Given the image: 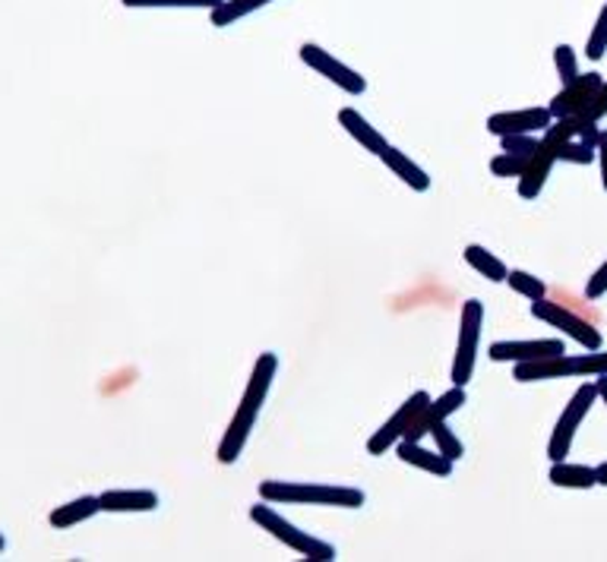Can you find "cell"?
I'll return each instance as SVG.
<instances>
[{
	"label": "cell",
	"mask_w": 607,
	"mask_h": 562,
	"mask_svg": "<svg viewBox=\"0 0 607 562\" xmlns=\"http://www.w3.org/2000/svg\"><path fill=\"white\" fill-rule=\"evenodd\" d=\"M570 136H573V121H554V124L544 130L542 143H538L535 156L529 161V171L519 178V196H522V199L542 196L544 184H547V178H550V171H554V164H557V152H560V146H563Z\"/></svg>",
	"instance_id": "6"
},
{
	"label": "cell",
	"mask_w": 607,
	"mask_h": 562,
	"mask_svg": "<svg viewBox=\"0 0 607 562\" xmlns=\"http://www.w3.org/2000/svg\"><path fill=\"white\" fill-rule=\"evenodd\" d=\"M251 522L259 525L266 534H272L279 543H286L291 547L294 553H301L304 560H317V562H332L336 560V547L329 543V540H320V537H314V534L301 532L298 525H291L288 518H282L276 509H272V502H256L251 505Z\"/></svg>",
	"instance_id": "3"
},
{
	"label": "cell",
	"mask_w": 607,
	"mask_h": 562,
	"mask_svg": "<svg viewBox=\"0 0 607 562\" xmlns=\"http://www.w3.org/2000/svg\"><path fill=\"white\" fill-rule=\"evenodd\" d=\"M554 124L547 108H522V111H497L487 118V130L500 136H515V133H544Z\"/></svg>",
	"instance_id": "13"
},
{
	"label": "cell",
	"mask_w": 607,
	"mask_h": 562,
	"mask_svg": "<svg viewBox=\"0 0 607 562\" xmlns=\"http://www.w3.org/2000/svg\"><path fill=\"white\" fill-rule=\"evenodd\" d=\"M465 405V389L462 386H452L447 395H440L437 402H427L424 411L415 417V424L409 427V433L402 439H409V442H421V439L427 437L437 424H444L449 420L459 407Z\"/></svg>",
	"instance_id": "14"
},
{
	"label": "cell",
	"mask_w": 607,
	"mask_h": 562,
	"mask_svg": "<svg viewBox=\"0 0 607 562\" xmlns=\"http://www.w3.org/2000/svg\"><path fill=\"white\" fill-rule=\"evenodd\" d=\"M269 0H224L222 7H216L209 16H213V26H231V23H238V20H244L247 13H254L259 7H266Z\"/></svg>",
	"instance_id": "22"
},
{
	"label": "cell",
	"mask_w": 607,
	"mask_h": 562,
	"mask_svg": "<svg viewBox=\"0 0 607 562\" xmlns=\"http://www.w3.org/2000/svg\"><path fill=\"white\" fill-rule=\"evenodd\" d=\"M607 351H588V354H560V357H544L515 364L512 379L515 382H544V379H570V376H605Z\"/></svg>",
	"instance_id": "4"
},
{
	"label": "cell",
	"mask_w": 607,
	"mask_h": 562,
	"mask_svg": "<svg viewBox=\"0 0 607 562\" xmlns=\"http://www.w3.org/2000/svg\"><path fill=\"white\" fill-rule=\"evenodd\" d=\"M98 512H101L98 497H76V500H70L64 502V505H58V509H51L48 522H51V528L66 532V528H73V525H80V522H89V518L98 515Z\"/></svg>",
	"instance_id": "19"
},
{
	"label": "cell",
	"mask_w": 607,
	"mask_h": 562,
	"mask_svg": "<svg viewBox=\"0 0 607 562\" xmlns=\"http://www.w3.org/2000/svg\"><path fill=\"white\" fill-rule=\"evenodd\" d=\"M124 7L133 10H153V7H168V10H216L224 0H121Z\"/></svg>",
	"instance_id": "24"
},
{
	"label": "cell",
	"mask_w": 607,
	"mask_h": 562,
	"mask_svg": "<svg viewBox=\"0 0 607 562\" xmlns=\"http://www.w3.org/2000/svg\"><path fill=\"white\" fill-rule=\"evenodd\" d=\"M567 354V344L560 339H535V342H494L487 347V357L494 364H529L544 357H560Z\"/></svg>",
	"instance_id": "12"
},
{
	"label": "cell",
	"mask_w": 607,
	"mask_h": 562,
	"mask_svg": "<svg viewBox=\"0 0 607 562\" xmlns=\"http://www.w3.org/2000/svg\"><path fill=\"white\" fill-rule=\"evenodd\" d=\"M301 61H304V66H311L314 73H320V76H326L332 86H339L342 93L349 95H364L367 93V80L357 73V70H352L349 63H342L339 58H332L326 48H320V45H314V41H304L301 45Z\"/></svg>",
	"instance_id": "9"
},
{
	"label": "cell",
	"mask_w": 607,
	"mask_h": 562,
	"mask_svg": "<svg viewBox=\"0 0 607 562\" xmlns=\"http://www.w3.org/2000/svg\"><path fill=\"white\" fill-rule=\"evenodd\" d=\"M607 51V3L598 10V20H595V29L588 35V45H585V58L588 61H602Z\"/></svg>",
	"instance_id": "28"
},
{
	"label": "cell",
	"mask_w": 607,
	"mask_h": 562,
	"mask_svg": "<svg viewBox=\"0 0 607 562\" xmlns=\"http://www.w3.org/2000/svg\"><path fill=\"white\" fill-rule=\"evenodd\" d=\"M529 161L532 156H512V152H500V156L490 158V174L494 178H522L529 171Z\"/></svg>",
	"instance_id": "25"
},
{
	"label": "cell",
	"mask_w": 607,
	"mask_h": 562,
	"mask_svg": "<svg viewBox=\"0 0 607 562\" xmlns=\"http://www.w3.org/2000/svg\"><path fill=\"white\" fill-rule=\"evenodd\" d=\"M595 158H598V149L588 146V143H582V139H573V136L557 152V161H570V164H592Z\"/></svg>",
	"instance_id": "29"
},
{
	"label": "cell",
	"mask_w": 607,
	"mask_h": 562,
	"mask_svg": "<svg viewBox=\"0 0 607 562\" xmlns=\"http://www.w3.org/2000/svg\"><path fill=\"white\" fill-rule=\"evenodd\" d=\"M465 262L478 272L481 279L494 281V284H500V281H507V276H510V269H507V262L497 256V253H490L487 247H481V244H469L465 247Z\"/></svg>",
	"instance_id": "21"
},
{
	"label": "cell",
	"mask_w": 607,
	"mask_h": 562,
	"mask_svg": "<svg viewBox=\"0 0 607 562\" xmlns=\"http://www.w3.org/2000/svg\"><path fill=\"white\" fill-rule=\"evenodd\" d=\"M276 376H279V354L263 351V354L256 357L254 374H251L247 389H244V395H241V405L234 411L228 430L222 433V442H219V449H216L219 465H234V462L241 459V452H244L247 439L254 433L256 420H259V411H263V402H266V395H269Z\"/></svg>",
	"instance_id": "1"
},
{
	"label": "cell",
	"mask_w": 607,
	"mask_h": 562,
	"mask_svg": "<svg viewBox=\"0 0 607 562\" xmlns=\"http://www.w3.org/2000/svg\"><path fill=\"white\" fill-rule=\"evenodd\" d=\"M430 402V395L427 392H415L412 399H405L402 405L396 407V414L386 420L384 427L374 433V437L367 439V452L371 455H384V452H389L399 439L409 433V427L415 424V417L424 411V405Z\"/></svg>",
	"instance_id": "10"
},
{
	"label": "cell",
	"mask_w": 607,
	"mask_h": 562,
	"mask_svg": "<svg viewBox=\"0 0 607 562\" xmlns=\"http://www.w3.org/2000/svg\"><path fill=\"white\" fill-rule=\"evenodd\" d=\"M532 316L535 319H542L547 322L550 329H560L563 335H570L573 342H579L585 351H602L605 342H602V332L588 322V319H582L579 313L567 310L563 304H557V301H532Z\"/></svg>",
	"instance_id": "8"
},
{
	"label": "cell",
	"mask_w": 607,
	"mask_h": 562,
	"mask_svg": "<svg viewBox=\"0 0 607 562\" xmlns=\"http://www.w3.org/2000/svg\"><path fill=\"white\" fill-rule=\"evenodd\" d=\"M579 118L582 121H592V124H602V118H607V80L602 83V89L592 95V101L585 105V111Z\"/></svg>",
	"instance_id": "31"
},
{
	"label": "cell",
	"mask_w": 607,
	"mask_h": 562,
	"mask_svg": "<svg viewBox=\"0 0 607 562\" xmlns=\"http://www.w3.org/2000/svg\"><path fill=\"white\" fill-rule=\"evenodd\" d=\"M547 480L554 487H563V490H592V487H598L595 468H588V465H570V462H550Z\"/></svg>",
	"instance_id": "20"
},
{
	"label": "cell",
	"mask_w": 607,
	"mask_h": 562,
	"mask_svg": "<svg viewBox=\"0 0 607 562\" xmlns=\"http://www.w3.org/2000/svg\"><path fill=\"white\" fill-rule=\"evenodd\" d=\"M595 386H598V399L607 405V374L605 376H595Z\"/></svg>",
	"instance_id": "34"
},
{
	"label": "cell",
	"mask_w": 607,
	"mask_h": 562,
	"mask_svg": "<svg viewBox=\"0 0 607 562\" xmlns=\"http://www.w3.org/2000/svg\"><path fill=\"white\" fill-rule=\"evenodd\" d=\"M430 437H434V442H437V452L440 455H447L449 462H459L462 455H465V445H462V439L456 437L452 430H449V424L444 420V424H437L434 430H430Z\"/></svg>",
	"instance_id": "26"
},
{
	"label": "cell",
	"mask_w": 607,
	"mask_h": 562,
	"mask_svg": "<svg viewBox=\"0 0 607 562\" xmlns=\"http://www.w3.org/2000/svg\"><path fill=\"white\" fill-rule=\"evenodd\" d=\"M259 500L272 505H332V509H361L367 497L357 487L317 484V480H263Z\"/></svg>",
	"instance_id": "2"
},
{
	"label": "cell",
	"mask_w": 607,
	"mask_h": 562,
	"mask_svg": "<svg viewBox=\"0 0 607 562\" xmlns=\"http://www.w3.org/2000/svg\"><path fill=\"white\" fill-rule=\"evenodd\" d=\"M98 502H101V512H156L159 493L156 490H105Z\"/></svg>",
	"instance_id": "18"
},
{
	"label": "cell",
	"mask_w": 607,
	"mask_h": 562,
	"mask_svg": "<svg viewBox=\"0 0 607 562\" xmlns=\"http://www.w3.org/2000/svg\"><path fill=\"white\" fill-rule=\"evenodd\" d=\"M542 136L535 133H515V136H500V152H512V156H535Z\"/></svg>",
	"instance_id": "30"
},
{
	"label": "cell",
	"mask_w": 607,
	"mask_h": 562,
	"mask_svg": "<svg viewBox=\"0 0 607 562\" xmlns=\"http://www.w3.org/2000/svg\"><path fill=\"white\" fill-rule=\"evenodd\" d=\"M339 124H342V130L352 136L357 146H364V149L374 152V156H384V149L389 143H386L384 133L371 124L364 114H357L354 108H342V111H339Z\"/></svg>",
	"instance_id": "16"
},
{
	"label": "cell",
	"mask_w": 607,
	"mask_h": 562,
	"mask_svg": "<svg viewBox=\"0 0 607 562\" xmlns=\"http://www.w3.org/2000/svg\"><path fill=\"white\" fill-rule=\"evenodd\" d=\"M595 480H598V487H607V462H602V465L595 468Z\"/></svg>",
	"instance_id": "35"
},
{
	"label": "cell",
	"mask_w": 607,
	"mask_h": 562,
	"mask_svg": "<svg viewBox=\"0 0 607 562\" xmlns=\"http://www.w3.org/2000/svg\"><path fill=\"white\" fill-rule=\"evenodd\" d=\"M507 284H510V288L515 291V294H519V297H525L529 304H532V301H542V297H547V284H544L538 276L525 272V269H510V276H507Z\"/></svg>",
	"instance_id": "23"
},
{
	"label": "cell",
	"mask_w": 607,
	"mask_h": 562,
	"mask_svg": "<svg viewBox=\"0 0 607 562\" xmlns=\"http://www.w3.org/2000/svg\"><path fill=\"white\" fill-rule=\"evenodd\" d=\"M605 76L602 73H579L573 83H567L560 93L550 98L547 111L554 121H570V118H579L585 111V105L592 101V95L602 89Z\"/></svg>",
	"instance_id": "11"
},
{
	"label": "cell",
	"mask_w": 607,
	"mask_h": 562,
	"mask_svg": "<svg viewBox=\"0 0 607 562\" xmlns=\"http://www.w3.org/2000/svg\"><path fill=\"white\" fill-rule=\"evenodd\" d=\"M595 402H598V386L595 382H582L573 392L570 405L563 407V414L554 424V433H550V442H547V459L550 462H567L575 433L582 430V420L588 417V411L595 407Z\"/></svg>",
	"instance_id": "7"
},
{
	"label": "cell",
	"mask_w": 607,
	"mask_h": 562,
	"mask_svg": "<svg viewBox=\"0 0 607 562\" xmlns=\"http://www.w3.org/2000/svg\"><path fill=\"white\" fill-rule=\"evenodd\" d=\"M380 161H384L386 168L405 184V187H412L415 193H427L430 190V174L421 168V164H415L412 158L405 156L402 149H396V146H386L384 156H380Z\"/></svg>",
	"instance_id": "17"
},
{
	"label": "cell",
	"mask_w": 607,
	"mask_h": 562,
	"mask_svg": "<svg viewBox=\"0 0 607 562\" xmlns=\"http://www.w3.org/2000/svg\"><path fill=\"white\" fill-rule=\"evenodd\" d=\"M605 294H607V259L598 266V272L585 281V297H588V301H602Z\"/></svg>",
	"instance_id": "32"
},
{
	"label": "cell",
	"mask_w": 607,
	"mask_h": 562,
	"mask_svg": "<svg viewBox=\"0 0 607 562\" xmlns=\"http://www.w3.org/2000/svg\"><path fill=\"white\" fill-rule=\"evenodd\" d=\"M481 329H484V304L481 301H465L462 307V319H459V339H456V354H452V370L449 379L452 386H469L475 376V364H478L481 347Z\"/></svg>",
	"instance_id": "5"
},
{
	"label": "cell",
	"mask_w": 607,
	"mask_h": 562,
	"mask_svg": "<svg viewBox=\"0 0 607 562\" xmlns=\"http://www.w3.org/2000/svg\"><path fill=\"white\" fill-rule=\"evenodd\" d=\"M595 161L602 164V187L607 190V130H602V136H598V158Z\"/></svg>",
	"instance_id": "33"
},
{
	"label": "cell",
	"mask_w": 607,
	"mask_h": 562,
	"mask_svg": "<svg viewBox=\"0 0 607 562\" xmlns=\"http://www.w3.org/2000/svg\"><path fill=\"white\" fill-rule=\"evenodd\" d=\"M3 550H7V537L0 534V553H3Z\"/></svg>",
	"instance_id": "36"
},
{
	"label": "cell",
	"mask_w": 607,
	"mask_h": 562,
	"mask_svg": "<svg viewBox=\"0 0 607 562\" xmlns=\"http://www.w3.org/2000/svg\"><path fill=\"white\" fill-rule=\"evenodd\" d=\"M554 66H557V76H560L563 86L573 83L579 76V54H575L573 45H557L554 48Z\"/></svg>",
	"instance_id": "27"
},
{
	"label": "cell",
	"mask_w": 607,
	"mask_h": 562,
	"mask_svg": "<svg viewBox=\"0 0 607 562\" xmlns=\"http://www.w3.org/2000/svg\"><path fill=\"white\" fill-rule=\"evenodd\" d=\"M396 455H399V462H405V465H412L417 471H427L434 477H449L452 468H456V462H449L447 455L430 452L421 442H409V439H399L396 442Z\"/></svg>",
	"instance_id": "15"
}]
</instances>
